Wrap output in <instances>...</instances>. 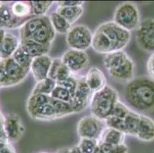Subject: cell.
I'll use <instances>...</instances> for the list:
<instances>
[{
  "label": "cell",
  "instance_id": "obj_42",
  "mask_svg": "<svg viewBox=\"0 0 154 153\" xmlns=\"http://www.w3.org/2000/svg\"><path fill=\"white\" fill-rule=\"evenodd\" d=\"M6 33V31L5 29H0V58H1V53H2V43H3L4 37Z\"/></svg>",
  "mask_w": 154,
  "mask_h": 153
},
{
  "label": "cell",
  "instance_id": "obj_43",
  "mask_svg": "<svg viewBox=\"0 0 154 153\" xmlns=\"http://www.w3.org/2000/svg\"><path fill=\"white\" fill-rule=\"evenodd\" d=\"M55 153H71V150H70V148H68V147H63L57 150Z\"/></svg>",
  "mask_w": 154,
  "mask_h": 153
},
{
  "label": "cell",
  "instance_id": "obj_4",
  "mask_svg": "<svg viewBox=\"0 0 154 153\" xmlns=\"http://www.w3.org/2000/svg\"><path fill=\"white\" fill-rule=\"evenodd\" d=\"M97 29L107 38L113 52L123 50L131 41V32L120 27L113 21L100 24Z\"/></svg>",
  "mask_w": 154,
  "mask_h": 153
},
{
  "label": "cell",
  "instance_id": "obj_13",
  "mask_svg": "<svg viewBox=\"0 0 154 153\" xmlns=\"http://www.w3.org/2000/svg\"><path fill=\"white\" fill-rule=\"evenodd\" d=\"M53 58L48 54L33 58L30 71L36 82H39L48 78Z\"/></svg>",
  "mask_w": 154,
  "mask_h": 153
},
{
  "label": "cell",
  "instance_id": "obj_49",
  "mask_svg": "<svg viewBox=\"0 0 154 153\" xmlns=\"http://www.w3.org/2000/svg\"><path fill=\"white\" fill-rule=\"evenodd\" d=\"M39 153H49V152H47V151H41V152Z\"/></svg>",
  "mask_w": 154,
  "mask_h": 153
},
{
  "label": "cell",
  "instance_id": "obj_23",
  "mask_svg": "<svg viewBox=\"0 0 154 153\" xmlns=\"http://www.w3.org/2000/svg\"><path fill=\"white\" fill-rule=\"evenodd\" d=\"M56 12L62 15L71 25L82 17L84 13L83 6H58Z\"/></svg>",
  "mask_w": 154,
  "mask_h": 153
},
{
  "label": "cell",
  "instance_id": "obj_33",
  "mask_svg": "<svg viewBox=\"0 0 154 153\" xmlns=\"http://www.w3.org/2000/svg\"><path fill=\"white\" fill-rule=\"evenodd\" d=\"M77 145L82 153H94L98 147V140L81 138Z\"/></svg>",
  "mask_w": 154,
  "mask_h": 153
},
{
  "label": "cell",
  "instance_id": "obj_20",
  "mask_svg": "<svg viewBox=\"0 0 154 153\" xmlns=\"http://www.w3.org/2000/svg\"><path fill=\"white\" fill-rule=\"evenodd\" d=\"M56 32L54 30L50 20L42 26L32 36L30 39L38 42L45 45H51L55 38Z\"/></svg>",
  "mask_w": 154,
  "mask_h": 153
},
{
  "label": "cell",
  "instance_id": "obj_35",
  "mask_svg": "<svg viewBox=\"0 0 154 153\" xmlns=\"http://www.w3.org/2000/svg\"><path fill=\"white\" fill-rule=\"evenodd\" d=\"M98 148L101 153H128V147L125 144L108 145L98 142Z\"/></svg>",
  "mask_w": 154,
  "mask_h": 153
},
{
  "label": "cell",
  "instance_id": "obj_11",
  "mask_svg": "<svg viewBox=\"0 0 154 153\" xmlns=\"http://www.w3.org/2000/svg\"><path fill=\"white\" fill-rule=\"evenodd\" d=\"M92 96H93V93L85 83V77L83 78L80 77L76 90L73 95L72 103H71L75 113H78L83 111L88 106H90Z\"/></svg>",
  "mask_w": 154,
  "mask_h": 153
},
{
  "label": "cell",
  "instance_id": "obj_3",
  "mask_svg": "<svg viewBox=\"0 0 154 153\" xmlns=\"http://www.w3.org/2000/svg\"><path fill=\"white\" fill-rule=\"evenodd\" d=\"M113 22L129 32L136 31L141 22L139 8L132 2L120 3L113 12Z\"/></svg>",
  "mask_w": 154,
  "mask_h": 153
},
{
  "label": "cell",
  "instance_id": "obj_12",
  "mask_svg": "<svg viewBox=\"0 0 154 153\" xmlns=\"http://www.w3.org/2000/svg\"><path fill=\"white\" fill-rule=\"evenodd\" d=\"M107 72L113 79L128 83L134 78L135 64L134 61L128 56L124 61L107 71Z\"/></svg>",
  "mask_w": 154,
  "mask_h": 153
},
{
  "label": "cell",
  "instance_id": "obj_16",
  "mask_svg": "<svg viewBox=\"0 0 154 153\" xmlns=\"http://www.w3.org/2000/svg\"><path fill=\"white\" fill-rule=\"evenodd\" d=\"M85 81L93 93L98 92L107 85L104 74L96 67H93L88 70L85 77Z\"/></svg>",
  "mask_w": 154,
  "mask_h": 153
},
{
  "label": "cell",
  "instance_id": "obj_45",
  "mask_svg": "<svg viewBox=\"0 0 154 153\" xmlns=\"http://www.w3.org/2000/svg\"><path fill=\"white\" fill-rule=\"evenodd\" d=\"M3 123L4 116L1 114V112H0V130H3Z\"/></svg>",
  "mask_w": 154,
  "mask_h": 153
},
{
  "label": "cell",
  "instance_id": "obj_39",
  "mask_svg": "<svg viewBox=\"0 0 154 153\" xmlns=\"http://www.w3.org/2000/svg\"><path fill=\"white\" fill-rule=\"evenodd\" d=\"M0 153H16L12 142L8 140L0 142Z\"/></svg>",
  "mask_w": 154,
  "mask_h": 153
},
{
  "label": "cell",
  "instance_id": "obj_29",
  "mask_svg": "<svg viewBox=\"0 0 154 153\" xmlns=\"http://www.w3.org/2000/svg\"><path fill=\"white\" fill-rule=\"evenodd\" d=\"M56 86L57 83L54 80L48 78L43 81L37 82L31 94H42L50 96Z\"/></svg>",
  "mask_w": 154,
  "mask_h": 153
},
{
  "label": "cell",
  "instance_id": "obj_46",
  "mask_svg": "<svg viewBox=\"0 0 154 153\" xmlns=\"http://www.w3.org/2000/svg\"><path fill=\"white\" fill-rule=\"evenodd\" d=\"M94 153H101V152H100V149H99L98 147H97V149L95 150Z\"/></svg>",
  "mask_w": 154,
  "mask_h": 153
},
{
  "label": "cell",
  "instance_id": "obj_6",
  "mask_svg": "<svg viewBox=\"0 0 154 153\" xmlns=\"http://www.w3.org/2000/svg\"><path fill=\"white\" fill-rule=\"evenodd\" d=\"M66 40L71 49L85 51L91 47L93 33L85 25H73L67 33Z\"/></svg>",
  "mask_w": 154,
  "mask_h": 153
},
{
  "label": "cell",
  "instance_id": "obj_41",
  "mask_svg": "<svg viewBox=\"0 0 154 153\" xmlns=\"http://www.w3.org/2000/svg\"><path fill=\"white\" fill-rule=\"evenodd\" d=\"M58 6L72 7V6H83L84 1H60L58 2Z\"/></svg>",
  "mask_w": 154,
  "mask_h": 153
},
{
  "label": "cell",
  "instance_id": "obj_9",
  "mask_svg": "<svg viewBox=\"0 0 154 153\" xmlns=\"http://www.w3.org/2000/svg\"><path fill=\"white\" fill-rule=\"evenodd\" d=\"M61 61L68 67L73 74L84 71L90 64V59L88 54L83 50L68 49L61 57Z\"/></svg>",
  "mask_w": 154,
  "mask_h": 153
},
{
  "label": "cell",
  "instance_id": "obj_36",
  "mask_svg": "<svg viewBox=\"0 0 154 153\" xmlns=\"http://www.w3.org/2000/svg\"><path fill=\"white\" fill-rule=\"evenodd\" d=\"M78 79H79V78H77L75 74H72V75L70 76L69 78L65 79L64 81L58 83L57 85H60V86L63 87L68 90L73 96L75 90H76L77 86H78Z\"/></svg>",
  "mask_w": 154,
  "mask_h": 153
},
{
  "label": "cell",
  "instance_id": "obj_30",
  "mask_svg": "<svg viewBox=\"0 0 154 153\" xmlns=\"http://www.w3.org/2000/svg\"><path fill=\"white\" fill-rule=\"evenodd\" d=\"M32 15L33 17L45 16L53 5L52 1H31Z\"/></svg>",
  "mask_w": 154,
  "mask_h": 153
},
{
  "label": "cell",
  "instance_id": "obj_21",
  "mask_svg": "<svg viewBox=\"0 0 154 153\" xmlns=\"http://www.w3.org/2000/svg\"><path fill=\"white\" fill-rule=\"evenodd\" d=\"M125 136L123 132L106 126L99 137L98 142L108 145H121L124 144Z\"/></svg>",
  "mask_w": 154,
  "mask_h": 153
},
{
  "label": "cell",
  "instance_id": "obj_19",
  "mask_svg": "<svg viewBox=\"0 0 154 153\" xmlns=\"http://www.w3.org/2000/svg\"><path fill=\"white\" fill-rule=\"evenodd\" d=\"M20 46L32 58L47 55L51 48V45H45L32 39L21 40Z\"/></svg>",
  "mask_w": 154,
  "mask_h": 153
},
{
  "label": "cell",
  "instance_id": "obj_8",
  "mask_svg": "<svg viewBox=\"0 0 154 153\" xmlns=\"http://www.w3.org/2000/svg\"><path fill=\"white\" fill-rule=\"evenodd\" d=\"M137 44L146 52L154 53V19H144L135 31Z\"/></svg>",
  "mask_w": 154,
  "mask_h": 153
},
{
  "label": "cell",
  "instance_id": "obj_10",
  "mask_svg": "<svg viewBox=\"0 0 154 153\" xmlns=\"http://www.w3.org/2000/svg\"><path fill=\"white\" fill-rule=\"evenodd\" d=\"M3 130L8 141L10 142L19 141L25 132V126L20 116L15 113L4 116Z\"/></svg>",
  "mask_w": 154,
  "mask_h": 153
},
{
  "label": "cell",
  "instance_id": "obj_40",
  "mask_svg": "<svg viewBox=\"0 0 154 153\" xmlns=\"http://www.w3.org/2000/svg\"><path fill=\"white\" fill-rule=\"evenodd\" d=\"M146 68H147V73L149 75V78H151L152 81H154V53L150 55L147 61L146 64Z\"/></svg>",
  "mask_w": 154,
  "mask_h": 153
},
{
  "label": "cell",
  "instance_id": "obj_22",
  "mask_svg": "<svg viewBox=\"0 0 154 153\" xmlns=\"http://www.w3.org/2000/svg\"><path fill=\"white\" fill-rule=\"evenodd\" d=\"M21 39L11 32H6L2 43L1 58L7 59L12 57L14 53L20 46Z\"/></svg>",
  "mask_w": 154,
  "mask_h": 153
},
{
  "label": "cell",
  "instance_id": "obj_44",
  "mask_svg": "<svg viewBox=\"0 0 154 153\" xmlns=\"http://www.w3.org/2000/svg\"><path fill=\"white\" fill-rule=\"evenodd\" d=\"M70 150H71V153H82L81 150H80L79 147L78 146V145H75L74 146L71 147Z\"/></svg>",
  "mask_w": 154,
  "mask_h": 153
},
{
  "label": "cell",
  "instance_id": "obj_31",
  "mask_svg": "<svg viewBox=\"0 0 154 153\" xmlns=\"http://www.w3.org/2000/svg\"><path fill=\"white\" fill-rule=\"evenodd\" d=\"M12 57L22 68L30 71L31 64H32L33 58L21 46H19Z\"/></svg>",
  "mask_w": 154,
  "mask_h": 153
},
{
  "label": "cell",
  "instance_id": "obj_7",
  "mask_svg": "<svg viewBox=\"0 0 154 153\" xmlns=\"http://www.w3.org/2000/svg\"><path fill=\"white\" fill-rule=\"evenodd\" d=\"M103 120L95 117L93 115L82 117L77 125V133L81 138L99 139L102 131L106 127Z\"/></svg>",
  "mask_w": 154,
  "mask_h": 153
},
{
  "label": "cell",
  "instance_id": "obj_18",
  "mask_svg": "<svg viewBox=\"0 0 154 153\" xmlns=\"http://www.w3.org/2000/svg\"><path fill=\"white\" fill-rule=\"evenodd\" d=\"M72 74L68 67L61 61V57L53 59L48 78L54 80L58 84L68 78Z\"/></svg>",
  "mask_w": 154,
  "mask_h": 153
},
{
  "label": "cell",
  "instance_id": "obj_48",
  "mask_svg": "<svg viewBox=\"0 0 154 153\" xmlns=\"http://www.w3.org/2000/svg\"><path fill=\"white\" fill-rule=\"evenodd\" d=\"M3 2H0V8H1V7H2V5H3Z\"/></svg>",
  "mask_w": 154,
  "mask_h": 153
},
{
  "label": "cell",
  "instance_id": "obj_15",
  "mask_svg": "<svg viewBox=\"0 0 154 153\" xmlns=\"http://www.w3.org/2000/svg\"><path fill=\"white\" fill-rule=\"evenodd\" d=\"M136 138L142 142H149L154 140V120L146 115L140 113Z\"/></svg>",
  "mask_w": 154,
  "mask_h": 153
},
{
  "label": "cell",
  "instance_id": "obj_32",
  "mask_svg": "<svg viewBox=\"0 0 154 153\" xmlns=\"http://www.w3.org/2000/svg\"><path fill=\"white\" fill-rule=\"evenodd\" d=\"M50 102L53 105L54 109H56V111L59 115L60 118L73 114V113H75V110L73 109L72 105L70 103L58 100V99L51 97V96H50Z\"/></svg>",
  "mask_w": 154,
  "mask_h": 153
},
{
  "label": "cell",
  "instance_id": "obj_34",
  "mask_svg": "<svg viewBox=\"0 0 154 153\" xmlns=\"http://www.w3.org/2000/svg\"><path fill=\"white\" fill-rule=\"evenodd\" d=\"M50 96L54 99H58V100L64 101V102H67V103H70L71 104L72 103V95L71 93L65 89L63 87L60 86V85H57L54 90L52 91L51 94Z\"/></svg>",
  "mask_w": 154,
  "mask_h": 153
},
{
  "label": "cell",
  "instance_id": "obj_28",
  "mask_svg": "<svg viewBox=\"0 0 154 153\" xmlns=\"http://www.w3.org/2000/svg\"><path fill=\"white\" fill-rule=\"evenodd\" d=\"M140 117V113L131 109L128 115L124 119V125H125L124 133L125 135H129V136L134 137L136 136Z\"/></svg>",
  "mask_w": 154,
  "mask_h": 153
},
{
  "label": "cell",
  "instance_id": "obj_5",
  "mask_svg": "<svg viewBox=\"0 0 154 153\" xmlns=\"http://www.w3.org/2000/svg\"><path fill=\"white\" fill-rule=\"evenodd\" d=\"M29 71L24 69L12 57L0 59V76L2 87L15 86L26 79Z\"/></svg>",
  "mask_w": 154,
  "mask_h": 153
},
{
  "label": "cell",
  "instance_id": "obj_24",
  "mask_svg": "<svg viewBox=\"0 0 154 153\" xmlns=\"http://www.w3.org/2000/svg\"><path fill=\"white\" fill-rule=\"evenodd\" d=\"M50 96L42 94H31L26 103V110L32 117L43 105L49 101Z\"/></svg>",
  "mask_w": 154,
  "mask_h": 153
},
{
  "label": "cell",
  "instance_id": "obj_37",
  "mask_svg": "<svg viewBox=\"0 0 154 153\" xmlns=\"http://www.w3.org/2000/svg\"><path fill=\"white\" fill-rule=\"evenodd\" d=\"M131 110V109L127 105H125L121 101L119 100L117 103V104H116L114 109H113V113H112L110 116H114V117L124 120Z\"/></svg>",
  "mask_w": 154,
  "mask_h": 153
},
{
  "label": "cell",
  "instance_id": "obj_25",
  "mask_svg": "<svg viewBox=\"0 0 154 153\" xmlns=\"http://www.w3.org/2000/svg\"><path fill=\"white\" fill-rule=\"evenodd\" d=\"M32 119L36 120H44V121H48V120H54L56 119H59L60 116L58 113H57L56 109L51 104L49 101L45 105H43L40 109L32 116Z\"/></svg>",
  "mask_w": 154,
  "mask_h": 153
},
{
  "label": "cell",
  "instance_id": "obj_38",
  "mask_svg": "<svg viewBox=\"0 0 154 153\" xmlns=\"http://www.w3.org/2000/svg\"><path fill=\"white\" fill-rule=\"evenodd\" d=\"M105 123H106V126H108V127H111V128L120 130L124 133L125 132L124 120H122V119H119V118L114 117V116H110L105 120Z\"/></svg>",
  "mask_w": 154,
  "mask_h": 153
},
{
  "label": "cell",
  "instance_id": "obj_1",
  "mask_svg": "<svg viewBox=\"0 0 154 153\" xmlns=\"http://www.w3.org/2000/svg\"><path fill=\"white\" fill-rule=\"evenodd\" d=\"M124 98L136 112H149L154 109V81L148 77L134 78L127 83Z\"/></svg>",
  "mask_w": 154,
  "mask_h": 153
},
{
  "label": "cell",
  "instance_id": "obj_47",
  "mask_svg": "<svg viewBox=\"0 0 154 153\" xmlns=\"http://www.w3.org/2000/svg\"><path fill=\"white\" fill-rule=\"evenodd\" d=\"M2 87V79H1V76H0V88Z\"/></svg>",
  "mask_w": 154,
  "mask_h": 153
},
{
  "label": "cell",
  "instance_id": "obj_17",
  "mask_svg": "<svg viewBox=\"0 0 154 153\" xmlns=\"http://www.w3.org/2000/svg\"><path fill=\"white\" fill-rule=\"evenodd\" d=\"M50 20L49 16L45 15L42 17H34L29 20L20 28V39L26 40L30 39L32 36L42 26L45 25L47 22Z\"/></svg>",
  "mask_w": 154,
  "mask_h": 153
},
{
  "label": "cell",
  "instance_id": "obj_14",
  "mask_svg": "<svg viewBox=\"0 0 154 153\" xmlns=\"http://www.w3.org/2000/svg\"><path fill=\"white\" fill-rule=\"evenodd\" d=\"M29 19L15 17L11 11V7L5 3L0 8V29H20Z\"/></svg>",
  "mask_w": 154,
  "mask_h": 153
},
{
  "label": "cell",
  "instance_id": "obj_26",
  "mask_svg": "<svg viewBox=\"0 0 154 153\" xmlns=\"http://www.w3.org/2000/svg\"><path fill=\"white\" fill-rule=\"evenodd\" d=\"M49 19L51 26L55 31L56 33L66 34L67 35L68 31L71 29V26H72L62 15H60L56 11L50 14Z\"/></svg>",
  "mask_w": 154,
  "mask_h": 153
},
{
  "label": "cell",
  "instance_id": "obj_27",
  "mask_svg": "<svg viewBox=\"0 0 154 153\" xmlns=\"http://www.w3.org/2000/svg\"><path fill=\"white\" fill-rule=\"evenodd\" d=\"M11 11L12 14L20 19H32L34 18L32 15V8L30 2L17 1L11 5Z\"/></svg>",
  "mask_w": 154,
  "mask_h": 153
},
{
  "label": "cell",
  "instance_id": "obj_2",
  "mask_svg": "<svg viewBox=\"0 0 154 153\" xmlns=\"http://www.w3.org/2000/svg\"><path fill=\"white\" fill-rule=\"evenodd\" d=\"M118 101V92L113 87L106 85L98 92L93 93L90 103L91 115L105 121L111 116Z\"/></svg>",
  "mask_w": 154,
  "mask_h": 153
}]
</instances>
